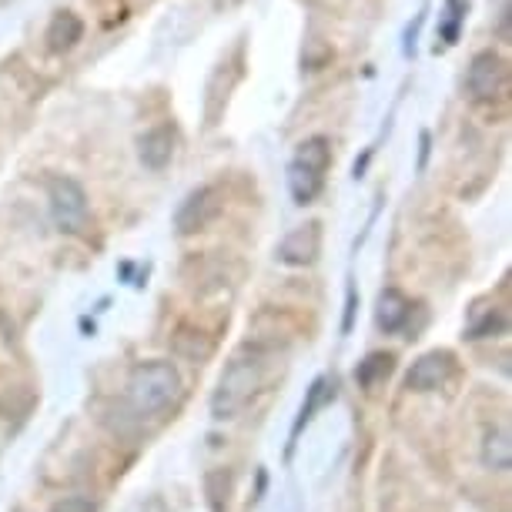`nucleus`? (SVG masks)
Returning <instances> with one entry per match:
<instances>
[{
	"mask_svg": "<svg viewBox=\"0 0 512 512\" xmlns=\"http://www.w3.org/2000/svg\"><path fill=\"white\" fill-rule=\"evenodd\" d=\"M51 512H98V502L88 496H64L61 502H54Z\"/></svg>",
	"mask_w": 512,
	"mask_h": 512,
	"instance_id": "a211bd4d",
	"label": "nucleus"
},
{
	"mask_svg": "<svg viewBox=\"0 0 512 512\" xmlns=\"http://www.w3.org/2000/svg\"><path fill=\"white\" fill-rule=\"evenodd\" d=\"M318 248H322V228L315 225H302L295 228L292 235H285V241L278 245V262L285 265H312L318 258Z\"/></svg>",
	"mask_w": 512,
	"mask_h": 512,
	"instance_id": "6e6552de",
	"label": "nucleus"
},
{
	"mask_svg": "<svg viewBox=\"0 0 512 512\" xmlns=\"http://www.w3.org/2000/svg\"><path fill=\"white\" fill-rule=\"evenodd\" d=\"M262 382H265L262 352H251V355H238V359H231L225 375H221L215 395H211V415H215L218 422L235 419V415L251 402V395L262 389Z\"/></svg>",
	"mask_w": 512,
	"mask_h": 512,
	"instance_id": "f257e3e1",
	"label": "nucleus"
},
{
	"mask_svg": "<svg viewBox=\"0 0 512 512\" xmlns=\"http://www.w3.org/2000/svg\"><path fill=\"white\" fill-rule=\"evenodd\" d=\"M482 466L492 472H509L512 466V442L509 429H492L482 442Z\"/></svg>",
	"mask_w": 512,
	"mask_h": 512,
	"instance_id": "f8f14e48",
	"label": "nucleus"
},
{
	"mask_svg": "<svg viewBox=\"0 0 512 512\" xmlns=\"http://www.w3.org/2000/svg\"><path fill=\"white\" fill-rule=\"evenodd\" d=\"M506 84V64H502L499 54L482 51L472 57L469 74H466V91L472 101H492Z\"/></svg>",
	"mask_w": 512,
	"mask_h": 512,
	"instance_id": "423d86ee",
	"label": "nucleus"
},
{
	"mask_svg": "<svg viewBox=\"0 0 512 512\" xmlns=\"http://www.w3.org/2000/svg\"><path fill=\"white\" fill-rule=\"evenodd\" d=\"M352 318H355V288L349 285V298H345V322H342V332H352Z\"/></svg>",
	"mask_w": 512,
	"mask_h": 512,
	"instance_id": "6ab92c4d",
	"label": "nucleus"
},
{
	"mask_svg": "<svg viewBox=\"0 0 512 512\" xmlns=\"http://www.w3.org/2000/svg\"><path fill=\"white\" fill-rule=\"evenodd\" d=\"M332 164V148L325 138H308L298 144L295 161L288 168V188L298 205H312L318 198V191L325 185V171Z\"/></svg>",
	"mask_w": 512,
	"mask_h": 512,
	"instance_id": "7ed1b4c3",
	"label": "nucleus"
},
{
	"mask_svg": "<svg viewBox=\"0 0 512 512\" xmlns=\"http://www.w3.org/2000/svg\"><path fill=\"white\" fill-rule=\"evenodd\" d=\"M452 375H456V359H452V352H425L419 362L412 365L409 375H405V389L412 392H436L442 389Z\"/></svg>",
	"mask_w": 512,
	"mask_h": 512,
	"instance_id": "0eeeda50",
	"label": "nucleus"
},
{
	"mask_svg": "<svg viewBox=\"0 0 512 512\" xmlns=\"http://www.w3.org/2000/svg\"><path fill=\"white\" fill-rule=\"evenodd\" d=\"M392 362L395 359L389 352H372L369 359L359 362V369H355V382H359L362 389H375V385L392 372Z\"/></svg>",
	"mask_w": 512,
	"mask_h": 512,
	"instance_id": "ddd939ff",
	"label": "nucleus"
},
{
	"mask_svg": "<svg viewBox=\"0 0 512 512\" xmlns=\"http://www.w3.org/2000/svg\"><path fill=\"white\" fill-rule=\"evenodd\" d=\"M181 392V375L171 362H144L131 372L128 399L138 415H161Z\"/></svg>",
	"mask_w": 512,
	"mask_h": 512,
	"instance_id": "f03ea898",
	"label": "nucleus"
},
{
	"mask_svg": "<svg viewBox=\"0 0 512 512\" xmlns=\"http://www.w3.org/2000/svg\"><path fill=\"white\" fill-rule=\"evenodd\" d=\"M47 195H51V215L54 225L67 231V235H77L84 225H88V195L77 185L74 178L54 175L47 178Z\"/></svg>",
	"mask_w": 512,
	"mask_h": 512,
	"instance_id": "20e7f679",
	"label": "nucleus"
},
{
	"mask_svg": "<svg viewBox=\"0 0 512 512\" xmlns=\"http://www.w3.org/2000/svg\"><path fill=\"white\" fill-rule=\"evenodd\" d=\"M409 298H405L399 288H385V292L379 295V305H375V322H379L382 332H399V328L409 322Z\"/></svg>",
	"mask_w": 512,
	"mask_h": 512,
	"instance_id": "9d476101",
	"label": "nucleus"
},
{
	"mask_svg": "<svg viewBox=\"0 0 512 512\" xmlns=\"http://www.w3.org/2000/svg\"><path fill=\"white\" fill-rule=\"evenodd\" d=\"M138 154H141L144 168L164 171L171 164V158H175V128H171V124H158V128H151L138 141Z\"/></svg>",
	"mask_w": 512,
	"mask_h": 512,
	"instance_id": "1a4fd4ad",
	"label": "nucleus"
},
{
	"mask_svg": "<svg viewBox=\"0 0 512 512\" xmlns=\"http://www.w3.org/2000/svg\"><path fill=\"white\" fill-rule=\"evenodd\" d=\"M81 34H84L81 17L71 11H61V14H54L51 27H47V47H51L54 54H64L81 41Z\"/></svg>",
	"mask_w": 512,
	"mask_h": 512,
	"instance_id": "9b49d317",
	"label": "nucleus"
},
{
	"mask_svg": "<svg viewBox=\"0 0 512 512\" xmlns=\"http://www.w3.org/2000/svg\"><path fill=\"white\" fill-rule=\"evenodd\" d=\"M506 315L502 312H496V308H492V312H486L479 318V322H472L469 325V338H492V335H502L506 332Z\"/></svg>",
	"mask_w": 512,
	"mask_h": 512,
	"instance_id": "dca6fc26",
	"label": "nucleus"
},
{
	"mask_svg": "<svg viewBox=\"0 0 512 512\" xmlns=\"http://www.w3.org/2000/svg\"><path fill=\"white\" fill-rule=\"evenodd\" d=\"M328 395L335 399V382H328V379H315L312 382V389H308V399H305V405H302V412H298V419H295V429H292V439L298 436V432L305 429L308 425V419L318 412V405H322Z\"/></svg>",
	"mask_w": 512,
	"mask_h": 512,
	"instance_id": "4468645a",
	"label": "nucleus"
},
{
	"mask_svg": "<svg viewBox=\"0 0 512 512\" xmlns=\"http://www.w3.org/2000/svg\"><path fill=\"white\" fill-rule=\"evenodd\" d=\"M205 492H208V506H211V512H225V506H228V492H231V476H228L225 469L208 472Z\"/></svg>",
	"mask_w": 512,
	"mask_h": 512,
	"instance_id": "2eb2a0df",
	"label": "nucleus"
},
{
	"mask_svg": "<svg viewBox=\"0 0 512 512\" xmlns=\"http://www.w3.org/2000/svg\"><path fill=\"white\" fill-rule=\"evenodd\" d=\"M462 17H466V7H462V0H449V24H446V31H442V44H456Z\"/></svg>",
	"mask_w": 512,
	"mask_h": 512,
	"instance_id": "f3484780",
	"label": "nucleus"
},
{
	"mask_svg": "<svg viewBox=\"0 0 512 512\" xmlns=\"http://www.w3.org/2000/svg\"><path fill=\"white\" fill-rule=\"evenodd\" d=\"M218 211H221V191L215 185L195 188L185 201H181V208L175 215L178 235H195V231L208 228L211 221L218 218Z\"/></svg>",
	"mask_w": 512,
	"mask_h": 512,
	"instance_id": "39448f33",
	"label": "nucleus"
}]
</instances>
